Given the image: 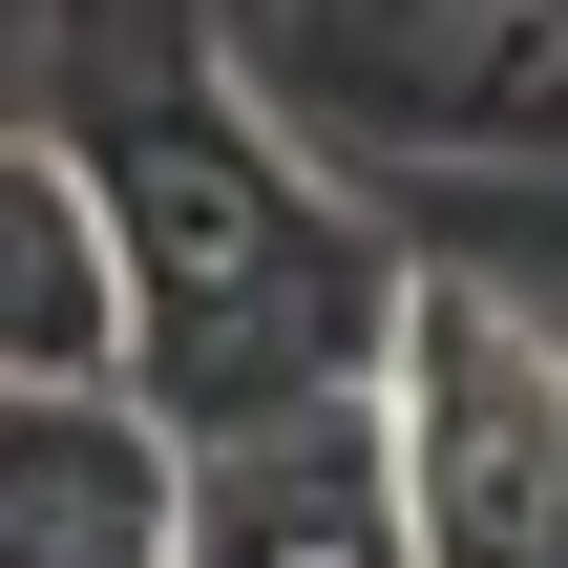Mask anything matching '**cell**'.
Masks as SVG:
<instances>
[{"instance_id":"6da1fadb","label":"cell","mask_w":568,"mask_h":568,"mask_svg":"<svg viewBox=\"0 0 568 568\" xmlns=\"http://www.w3.org/2000/svg\"><path fill=\"white\" fill-rule=\"evenodd\" d=\"M21 126L84 148V190L126 232V316H148V400L190 443L295 422V400H379L400 253L337 190V148L274 84V42H232L211 0H42Z\"/></svg>"},{"instance_id":"7a4b0ae2","label":"cell","mask_w":568,"mask_h":568,"mask_svg":"<svg viewBox=\"0 0 568 568\" xmlns=\"http://www.w3.org/2000/svg\"><path fill=\"white\" fill-rule=\"evenodd\" d=\"M379 443H400L422 568H568V337L506 274H400Z\"/></svg>"},{"instance_id":"3957f363","label":"cell","mask_w":568,"mask_h":568,"mask_svg":"<svg viewBox=\"0 0 568 568\" xmlns=\"http://www.w3.org/2000/svg\"><path fill=\"white\" fill-rule=\"evenodd\" d=\"M274 84L358 148H568V0H295Z\"/></svg>"},{"instance_id":"277c9868","label":"cell","mask_w":568,"mask_h":568,"mask_svg":"<svg viewBox=\"0 0 568 568\" xmlns=\"http://www.w3.org/2000/svg\"><path fill=\"white\" fill-rule=\"evenodd\" d=\"M211 443L148 379H42L0 400V568H190Z\"/></svg>"},{"instance_id":"5b68a950","label":"cell","mask_w":568,"mask_h":568,"mask_svg":"<svg viewBox=\"0 0 568 568\" xmlns=\"http://www.w3.org/2000/svg\"><path fill=\"white\" fill-rule=\"evenodd\" d=\"M190 568H422L379 400H295V422H232V443H211V485H190Z\"/></svg>"},{"instance_id":"8992f818","label":"cell","mask_w":568,"mask_h":568,"mask_svg":"<svg viewBox=\"0 0 568 568\" xmlns=\"http://www.w3.org/2000/svg\"><path fill=\"white\" fill-rule=\"evenodd\" d=\"M42 379H148L126 232H105V190H84V148H63V126H21V148H0V400H42Z\"/></svg>"}]
</instances>
